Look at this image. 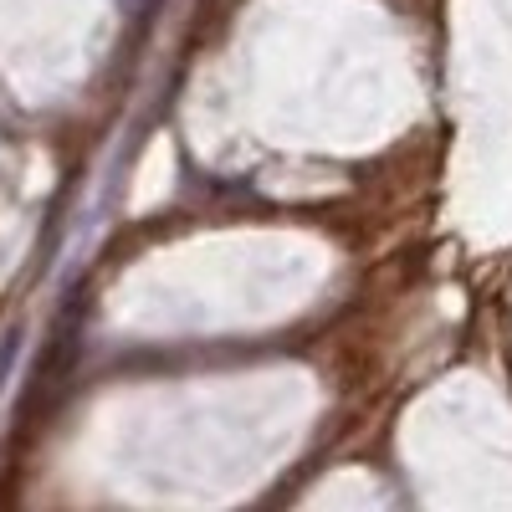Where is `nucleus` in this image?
Instances as JSON below:
<instances>
[]
</instances>
